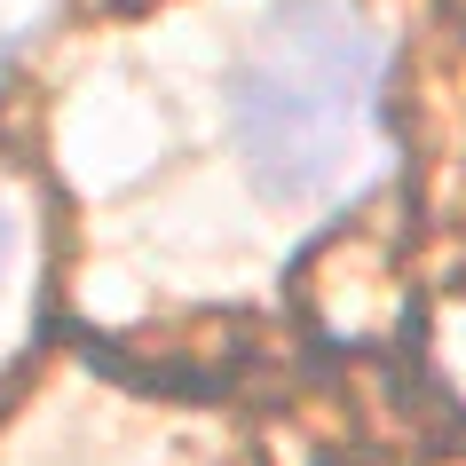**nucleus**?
<instances>
[{
	"mask_svg": "<svg viewBox=\"0 0 466 466\" xmlns=\"http://www.w3.org/2000/svg\"><path fill=\"white\" fill-rule=\"evenodd\" d=\"M388 32L348 0H277L221 72V135L261 206L332 214L388 158Z\"/></svg>",
	"mask_w": 466,
	"mask_h": 466,
	"instance_id": "1",
	"label": "nucleus"
}]
</instances>
